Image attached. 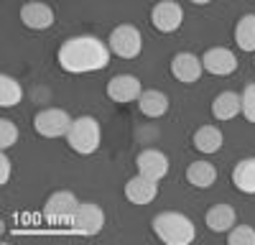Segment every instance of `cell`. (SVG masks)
I'll return each mask as SVG.
<instances>
[{
    "instance_id": "cell-1",
    "label": "cell",
    "mask_w": 255,
    "mask_h": 245,
    "mask_svg": "<svg viewBox=\"0 0 255 245\" xmlns=\"http://www.w3.org/2000/svg\"><path fill=\"white\" fill-rule=\"evenodd\" d=\"M110 56L113 51L108 46V41L82 33V36H72L67 41H61V46L56 49V64L67 74H90L108 67Z\"/></svg>"
},
{
    "instance_id": "cell-2",
    "label": "cell",
    "mask_w": 255,
    "mask_h": 245,
    "mask_svg": "<svg viewBox=\"0 0 255 245\" xmlns=\"http://www.w3.org/2000/svg\"><path fill=\"white\" fill-rule=\"evenodd\" d=\"M151 228H153L156 238L163 240L166 245H189L197 238L194 222H191L184 212H174V210L158 212L151 220Z\"/></svg>"
},
{
    "instance_id": "cell-3",
    "label": "cell",
    "mask_w": 255,
    "mask_h": 245,
    "mask_svg": "<svg viewBox=\"0 0 255 245\" xmlns=\"http://www.w3.org/2000/svg\"><path fill=\"white\" fill-rule=\"evenodd\" d=\"M67 143H69V148L74 153L92 156L100 148V143H102V128H100L97 118H92V115L74 118L72 120V128L67 133Z\"/></svg>"
},
{
    "instance_id": "cell-4",
    "label": "cell",
    "mask_w": 255,
    "mask_h": 245,
    "mask_svg": "<svg viewBox=\"0 0 255 245\" xmlns=\"http://www.w3.org/2000/svg\"><path fill=\"white\" fill-rule=\"evenodd\" d=\"M77 207H79L77 194L69 192V189H59V192L49 194V199L44 204V217H46L49 225H67V228H72Z\"/></svg>"
},
{
    "instance_id": "cell-5",
    "label": "cell",
    "mask_w": 255,
    "mask_h": 245,
    "mask_svg": "<svg viewBox=\"0 0 255 245\" xmlns=\"http://www.w3.org/2000/svg\"><path fill=\"white\" fill-rule=\"evenodd\" d=\"M72 120L74 118L64 108H44L33 115V130L44 138H67Z\"/></svg>"
},
{
    "instance_id": "cell-6",
    "label": "cell",
    "mask_w": 255,
    "mask_h": 245,
    "mask_svg": "<svg viewBox=\"0 0 255 245\" xmlns=\"http://www.w3.org/2000/svg\"><path fill=\"white\" fill-rule=\"evenodd\" d=\"M108 46L120 59H135L143 51V36H140V31L133 23H120V26H115L110 31Z\"/></svg>"
},
{
    "instance_id": "cell-7",
    "label": "cell",
    "mask_w": 255,
    "mask_h": 245,
    "mask_svg": "<svg viewBox=\"0 0 255 245\" xmlns=\"http://www.w3.org/2000/svg\"><path fill=\"white\" fill-rule=\"evenodd\" d=\"M184 23V8L176 0H158L151 8V26L158 33H174Z\"/></svg>"
},
{
    "instance_id": "cell-8",
    "label": "cell",
    "mask_w": 255,
    "mask_h": 245,
    "mask_svg": "<svg viewBox=\"0 0 255 245\" xmlns=\"http://www.w3.org/2000/svg\"><path fill=\"white\" fill-rule=\"evenodd\" d=\"M105 228V210L95 202H79L77 215L72 220V230L79 235H97Z\"/></svg>"
},
{
    "instance_id": "cell-9",
    "label": "cell",
    "mask_w": 255,
    "mask_h": 245,
    "mask_svg": "<svg viewBox=\"0 0 255 245\" xmlns=\"http://www.w3.org/2000/svg\"><path fill=\"white\" fill-rule=\"evenodd\" d=\"M105 92H108V97L113 102H118V105H128V102H135L140 97L143 85H140V79L135 74H115L108 82Z\"/></svg>"
},
{
    "instance_id": "cell-10",
    "label": "cell",
    "mask_w": 255,
    "mask_h": 245,
    "mask_svg": "<svg viewBox=\"0 0 255 245\" xmlns=\"http://www.w3.org/2000/svg\"><path fill=\"white\" fill-rule=\"evenodd\" d=\"M168 69H171L174 79L184 82V85H194V82H199L202 72H204V64L202 59L197 54L191 51H179L171 56V64H168Z\"/></svg>"
},
{
    "instance_id": "cell-11",
    "label": "cell",
    "mask_w": 255,
    "mask_h": 245,
    "mask_svg": "<svg viewBox=\"0 0 255 245\" xmlns=\"http://www.w3.org/2000/svg\"><path fill=\"white\" fill-rule=\"evenodd\" d=\"M202 64H204V72H209V74L227 77L238 69V56L227 46H212L202 54Z\"/></svg>"
},
{
    "instance_id": "cell-12",
    "label": "cell",
    "mask_w": 255,
    "mask_h": 245,
    "mask_svg": "<svg viewBox=\"0 0 255 245\" xmlns=\"http://www.w3.org/2000/svg\"><path fill=\"white\" fill-rule=\"evenodd\" d=\"M135 166H138V174L153 179V181H161L168 174V156L158 148H143L135 156Z\"/></svg>"
},
{
    "instance_id": "cell-13",
    "label": "cell",
    "mask_w": 255,
    "mask_h": 245,
    "mask_svg": "<svg viewBox=\"0 0 255 245\" xmlns=\"http://www.w3.org/2000/svg\"><path fill=\"white\" fill-rule=\"evenodd\" d=\"M20 23L31 31H46L54 26V10L46 3H38V0H31L20 8Z\"/></svg>"
},
{
    "instance_id": "cell-14",
    "label": "cell",
    "mask_w": 255,
    "mask_h": 245,
    "mask_svg": "<svg viewBox=\"0 0 255 245\" xmlns=\"http://www.w3.org/2000/svg\"><path fill=\"white\" fill-rule=\"evenodd\" d=\"M158 197V181L148 179L143 174H135L125 184V199L130 204H151Z\"/></svg>"
},
{
    "instance_id": "cell-15",
    "label": "cell",
    "mask_w": 255,
    "mask_h": 245,
    "mask_svg": "<svg viewBox=\"0 0 255 245\" xmlns=\"http://www.w3.org/2000/svg\"><path fill=\"white\" fill-rule=\"evenodd\" d=\"M204 225L212 230V233H230L232 228L238 225V212L232 204H215V207H209L207 217H204Z\"/></svg>"
},
{
    "instance_id": "cell-16",
    "label": "cell",
    "mask_w": 255,
    "mask_h": 245,
    "mask_svg": "<svg viewBox=\"0 0 255 245\" xmlns=\"http://www.w3.org/2000/svg\"><path fill=\"white\" fill-rule=\"evenodd\" d=\"M240 113H243V100H240L238 92L225 90V92H220L215 100H212V118L220 120V122L238 118Z\"/></svg>"
},
{
    "instance_id": "cell-17",
    "label": "cell",
    "mask_w": 255,
    "mask_h": 245,
    "mask_svg": "<svg viewBox=\"0 0 255 245\" xmlns=\"http://www.w3.org/2000/svg\"><path fill=\"white\" fill-rule=\"evenodd\" d=\"M191 143H194V148H197L199 153L212 156V153H217V151L222 148L225 135H222V130H220L217 125H199V128L194 130V135H191Z\"/></svg>"
},
{
    "instance_id": "cell-18",
    "label": "cell",
    "mask_w": 255,
    "mask_h": 245,
    "mask_svg": "<svg viewBox=\"0 0 255 245\" xmlns=\"http://www.w3.org/2000/svg\"><path fill=\"white\" fill-rule=\"evenodd\" d=\"M186 181L197 189H209L217 181V166L212 161H191L186 166Z\"/></svg>"
},
{
    "instance_id": "cell-19",
    "label": "cell",
    "mask_w": 255,
    "mask_h": 245,
    "mask_svg": "<svg viewBox=\"0 0 255 245\" xmlns=\"http://www.w3.org/2000/svg\"><path fill=\"white\" fill-rule=\"evenodd\" d=\"M168 95L161 90H143L138 97V108L145 118H163L168 113Z\"/></svg>"
},
{
    "instance_id": "cell-20",
    "label": "cell",
    "mask_w": 255,
    "mask_h": 245,
    "mask_svg": "<svg viewBox=\"0 0 255 245\" xmlns=\"http://www.w3.org/2000/svg\"><path fill=\"white\" fill-rule=\"evenodd\" d=\"M232 184L243 194H255V156H248L235 163L232 169Z\"/></svg>"
},
{
    "instance_id": "cell-21",
    "label": "cell",
    "mask_w": 255,
    "mask_h": 245,
    "mask_svg": "<svg viewBox=\"0 0 255 245\" xmlns=\"http://www.w3.org/2000/svg\"><path fill=\"white\" fill-rule=\"evenodd\" d=\"M235 44L240 51L255 54V13H245L235 26Z\"/></svg>"
},
{
    "instance_id": "cell-22",
    "label": "cell",
    "mask_w": 255,
    "mask_h": 245,
    "mask_svg": "<svg viewBox=\"0 0 255 245\" xmlns=\"http://www.w3.org/2000/svg\"><path fill=\"white\" fill-rule=\"evenodd\" d=\"M20 100H23V87H20V82L10 74H3L0 77V105L15 108V105H20Z\"/></svg>"
},
{
    "instance_id": "cell-23",
    "label": "cell",
    "mask_w": 255,
    "mask_h": 245,
    "mask_svg": "<svg viewBox=\"0 0 255 245\" xmlns=\"http://www.w3.org/2000/svg\"><path fill=\"white\" fill-rule=\"evenodd\" d=\"M18 138H20V130H18L15 122L8 120V118L0 120V148H3V151L13 148L15 143H18Z\"/></svg>"
},
{
    "instance_id": "cell-24",
    "label": "cell",
    "mask_w": 255,
    "mask_h": 245,
    "mask_svg": "<svg viewBox=\"0 0 255 245\" xmlns=\"http://www.w3.org/2000/svg\"><path fill=\"white\" fill-rule=\"evenodd\" d=\"M227 243L230 245H255V228H250V225H235L227 233Z\"/></svg>"
},
{
    "instance_id": "cell-25",
    "label": "cell",
    "mask_w": 255,
    "mask_h": 245,
    "mask_svg": "<svg viewBox=\"0 0 255 245\" xmlns=\"http://www.w3.org/2000/svg\"><path fill=\"white\" fill-rule=\"evenodd\" d=\"M240 100H243V118L248 122H255V85H245Z\"/></svg>"
},
{
    "instance_id": "cell-26",
    "label": "cell",
    "mask_w": 255,
    "mask_h": 245,
    "mask_svg": "<svg viewBox=\"0 0 255 245\" xmlns=\"http://www.w3.org/2000/svg\"><path fill=\"white\" fill-rule=\"evenodd\" d=\"M10 171H13V161L3 151V156H0V184H8L10 181Z\"/></svg>"
},
{
    "instance_id": "cell-27",
    "label": "cell",
    "mask_w": 255,
    "mask_h": 245,
    "mask_svg": "<svg viewBox=\"0 0 255 245\" xmlns=\"http://www.w3.org/2000/svg\"><path fill=\"white\" fill-rule=\"evenodd\" d=\"M191 3H194V5H209L212 0H191Z\"/></svg>"
},
{
    "instance_id": "cell-28",
    "label": "cell",
    "mask_w": 255,
    "mask_h": 245,
    "mask_svg": "<svg viewBox=\"0 0 255 245\" xmlns=\"http://www.w3.org/2000/svg\"><path fill=\"white\" fill-rule=\"evenodd\" d=\"M253 67H255V54H253Z\"/></svg>"
}]
</instances>
